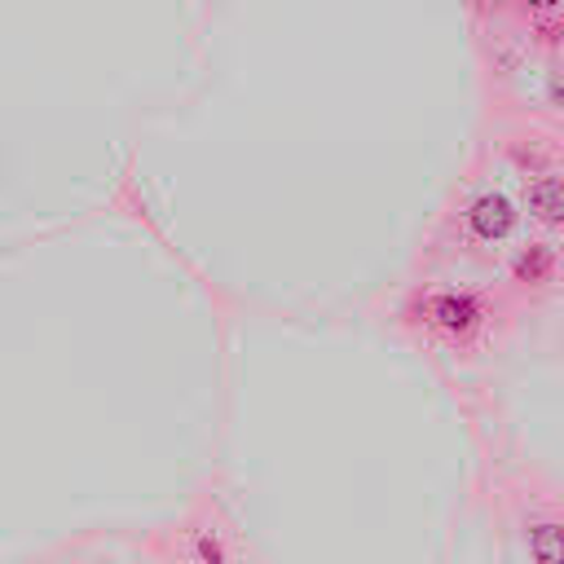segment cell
I'll return each mask as SVG.
<instances>
[{
    "label": "cell",
    "mask_w": 564,
    "mask_h": 564,
    "mask_svg": "<svg viewBox=\"0 0 564 564\" xmlns=\"http://www.w3.org/2000/svg\"><path fill=\"white\" fill-rule=\"evenodd\" d=\"M516 203L507 198V194H498V189H485V194H476L471 203H467V212H463V220H467V234L471 238H480V242H502L511 229H516Z\"/></svg>",
    "instance_id": "cell-1"
},
{
    "label": "cell",
    "mask_w": 564,
    "mask_h": 564,
    "mask_svg": "<svg viewBox=\"0 0 564 564\" xmlns=\"http://www.w3.org/2000/svg\"><path fill=\"white\" fill-rule=\"evenodd\" d=\"M480 317H485V313H480V300H476V295L445 291V295H432V300H427V322H436V326L449 330V335H467Z\"/></svg>",
    "instance_id": "cell-2"
},
{
    "label": "cell",
    "mask_w": 564,
    "mask_h": 564,
    "mask_svg": "<svg viewBox=\"0 0 564 564\" xmlns=\"http://www.w3.org/2000/svg\"><path fill=\"white\" fill-rule=\"evenodd\" d=\"M524 207L542 225H564V176L560 172H538L524 185Z\"/></svg>",
    "instance_id": "cell-3"
},
{
    "label": "cell",
    "mask_w": 564,
    "mask_h": 564,
    "mask_svg": "<svg viewBox=\"0 0 564 564\" xmlns=\"http://www.w3.org/2000/svg\"><path fill=\"white\" fill-rule=\"evenodd\" d=\"M529 555L533 564H564V524L560 520L529 524Z\"/></svg>",
    "instance_id": "cell-4"
},
{
    "label": "cell",
    "mask_w": 564,
    "mask_h": 564,
    "mask_svg": "<svg viewBox=\"0 0 564 564\" xmlns=\"http://www.w3.org/2000/svg\"><path fill=\"white\" fill-rule=\"evenodd\" d=\"M551 269H555V256H551V247H542V242H533L529 251L516 256V273H520L524 282H546Z\"/></svg>",
    "instance_id": "cell-5"
},
{
    "label": "cell",
    "mask_w": 564,
    "mask_h": 564,
    "mask_svg": "<svg viewBox=\"0 0 564 564\" xmlns=\"http://www.w3.org/2000/svg\"><path fill=\"white\" fill-rule=\"evenodd\" d=\"M546 101L564 110V66H551L546 70Z\"/></svg>",
    "instance_id": "cell-6"
}]
</instances>
